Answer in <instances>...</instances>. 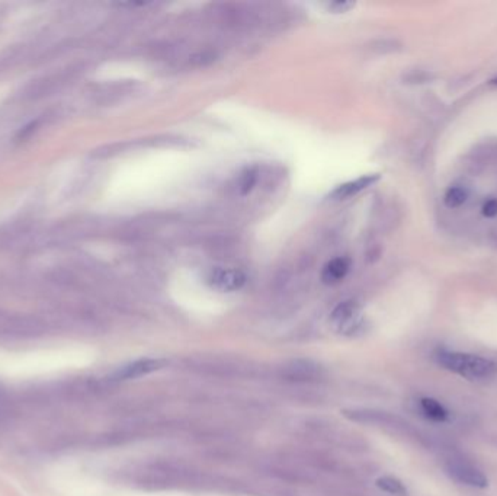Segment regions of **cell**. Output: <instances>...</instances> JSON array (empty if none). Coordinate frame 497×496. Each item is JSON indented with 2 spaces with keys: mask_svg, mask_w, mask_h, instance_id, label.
I'll return each instance as SVG.
<instances>
[{
  "mask_svg": "<svg viewBox=\"0 0 497 496\" xmlns=\"http://www.w3.org/2000/svg\"><path fill=\"white\" fill-rule=\"evenodd\" d=\"M435 360L442 368L468 380H486L497 373L494 361L475 353L442 348L435 352Z\"/></svg>",
  "mask_w": 497,
  "mask_h": 496,
  "instance_id": "obj_1",
  "label": "cell"
},
{
  "mask_svg": "<svg viewBox=\"0 0 497 496\" xmlns=\"http://www.w3.org/2000/svg\"><path fill=\"white\" fill-rule=\"evenodd\" d=\"M445 472L452 481L458 482L459 485L475 489H484L489 485L486 474L464 458H448L445 462Z\"/></svg>",
  "mask_w": 497,
  "mask_h": 496,
  "instance_id": "obj_2",
  "label": "cell"
},
{
  "mask_svg": "<svg viewBox=\"0 0 497 496\" xmlns=\"http://www.w3.org/2000/svg\"><path fill=\"white\" fill-rule=\"evenodd\" d=\"M246 274L233 267L212 268L207 277L208 286L220 293H236L246 286Z\"/></svg>",
  "mask_w": 497,
  "mask_h": 496,
  "instance_id": "obj_3",
  "label": "cell"
},
{
  "mask_svg": "<svg viewBox=\"0 0 497 496\" xmlns=\"http://www.w3.org/2000/svg\"><path fill=\"white\" fill-rule=\"evenodd\" d=\"M361 310L357 301L346 300L337 305L332 312L330 321L336 326V329L345 333L352 335L361 328Z\"/></svg>",
  "mask_w": 497,
  "mask_h": 496,
  "instance_id": "obj_4",
  "label": "cell"
},
{
  "mask_svg": "<svg viewBox=\"0 0 497 496\" xmlns=\"http://www.w3.org/2000/svg\"><path fill=\"white\" fill-rule=\"evenodd\" d=\"M166 365V361L158 360V358H143L133 361L127 365L121 367L117 373L114 374L115 380H131V379H138L143 376H149L154 371H158Z\"/></svg>",
  "mask_w": 497,
  "mask_h": 496,
  "instance_id": "obj_5",
  "label": "cell"
},
{
  "mask_svg": "<svg viewBox=\"0 0 497 496\" xmlns=\"http://www.w3.org/2000/svg\"><path fill=\"white\" fill-rule=\"evenodd\" d=\"M283 373L294 380H311L322 374V367L311 360H294L285 365Z\"/></svg>",
  "mask_w": 497,
  "mask_h": 496,
  "instance_id": "obj_6",
  "label": "cell"
},
{
  "mask_svg": "<svg viewBox=\"0 0 497 496\" xmlns=\"http://www.w3.org/2000/svg\"><path fill=\"white\" fill-rule=\"evenodd\" d=\"M378 180H380V175H376V173L365 175V176H362V178H358L357 181H350L348 184L337 187L334 189V192L332 194V197L336 198V200L352 198L355 196H358V194L362 192L364 189L374 185Z\"/></svg>",
  "mask_w": 497,
  "mask_h": 496,
  "instance_id": "obj_7",
  "label": "cell"
},
{
  "mask_svg": "<svg viewBox=\"0 0 497 496\" xmlns=\"http://www.w3.org/2000/svg\"><path fill=\"white\" fill-rule=\"evenodd\" d=\"M350 270V259L349 258H334L326 263V267L322 272V279L325 284L334 286L339 284L341 281L346 278Z\"/></svg>",
  "mask_w": 497,
  "mask_h": 496,
  "instance_id": "obj_8",
  "label": "cell"
},
{
  "mask_svg": "<svg viewBox=\"0 0 497 496\" xmlns=\"http://www.w3.org/2000/svg\"><path fill=\"white\" fill-rule=\"evenodd\" d=\"M420 411L424 418H428L429 421L433 422H448L450 421V411L443 406L440 402L432 399V397H423L419 402Z\"/></svg>",
  "mask_w": 497,
  "mask_h": 496,
  "instance_id": "obj_9",
  "label": "cell"
},
{
  "mask_svg": "<svg viewBox=\"0 0 497 496\" xmlns=\"http://www.w3.org/2000/svg\"><path fill=\"white\" fill-rule=\"evenodd\" d=\"M377 486L385 492L393 496H406L407 495V489L403 485L401 481L396 479L393 476H383L377 481Z\"/></svg>",
  "mask_w": 497,
  "mask_h": 496,
  "instance_id": "obj_10",
  "label": "cell"
},
{
  "mask_svg": "<svg viewBox=\"0 0 497 496\" xmlns=\"http://www.w3.org/2000/svg\"><path fill=\"white\" fill-rule=\"evenodd\" d=\"M467 198H468V191L461 185H454L445 192L443 201H445V205L448 208H458L467 201Z\"/></svg>",
  "mask_w": 497,
  "mask_h": 496,
  "instance_id": "obj_11",
  "label": "cell"
},
{
  "mask_svg": "<svg viewBox=\"0 0 497 496\" xmlns=\"http://www.w3.org/2000/svg\"><path fill=\"white\" fill-rule=\"evenodd\" d=\"M483 216L487 219H494L497 217V200L496 198H490L483 204L482 208Z\"/></svg>",
  "mask_w": 497,
  "mask_h": 496,
  "instance_id": "obj_12",
  "label": "cell"
},
{
  "mask_svg": "<svg viewBox=\"0 0 497 496\" xmlns=\"http://www.w3.org/2000/svg\"><path fill=\"white\" fill-rule=\"evenodd\" d=\"M256 182V173L252 172V170H248L243 175V178H242V184H240V188L243 192H248L252 189V187L255 185Z\"/></svg>",
  "mask_w": 497,
  "mask_h": 496,
  "instance_id": "obj_13",
  "label": "cell"
},
{
  "mask_svg": "<svg viewBox=\"0 0 497 496\" xmlns=\"http://www.w3.org/2000/svg\"><path fill=\"white\" fill-rule=\"evenodd\" d=\"M352 8H355V3H352V2H333V3H329V10H332L333 13H346Z\"/></svg>",
  "mask_w": 497,
  "mask_h": 496,
  "instance_id": "obj_14",
  "label": "cell"
},
{
  "mask_svg": "<svg viewBox=\"0 0 497 496\" xmlns=\"http://www.w3.org/2000/svg\"><path fill=\"white\" fill-rule=\"evenodd\" d=\"M491 83H493V85H497V78H496V79H493V80H491Z\"/></svg>",
  "mask_w": 497,
  "mask_h": 496,
  "instance_id": "obj_15",
  "label": "cell"
}]
</instances>
